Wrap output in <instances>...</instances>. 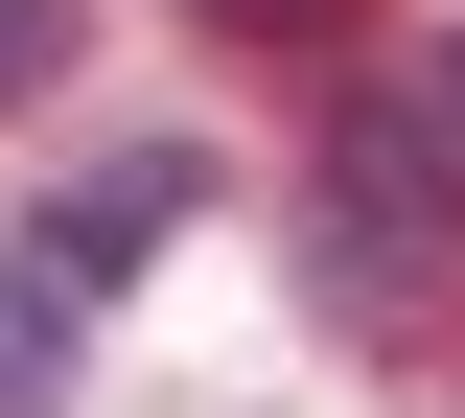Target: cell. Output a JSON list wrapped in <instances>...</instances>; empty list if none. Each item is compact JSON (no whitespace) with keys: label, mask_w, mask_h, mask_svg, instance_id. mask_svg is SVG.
I'll use <instances>...</instances> for the list:
<instances>
[{"label":"cell","mask_w":465,"mask_h":418,"mask_svg":"<svg viewBox=\"0 0 465 418\" xmlns=\"http://www.w3.org/2000/svg\"><path fill=\"white\" fill-rule=\"evenodd\" d=\"M302 256H326L349 326H419V302L465 279V140L419 117V93H396V117H349V140H326V233H302Z\"/></svg>","instance_id":"6da1fadb"},{"label":"cell","mask_w":465,"mask_h":418,"mask_svg":"<svg viewBox=\"0 0 465 418\" xmlns=\"http://www.w3.org/2000/svg\"><path fill=\"white\" fill-rule=\"evenodd\" d=\"M186 209H210V163H186V140H116V163L70 186V209H47V233H24V256H47L70 302H116V279H140V256L186 233Z\"/></svg>","instance_id":"7a4b0ae2"},{"label":"cell","mask_w":465,"mask_h":418,"mask_svg":"<svg viewBox=\"0 0 465 418\" xmlns=\"http://www.w3.org/2000/svg\"><path fill=\"white\" fill-rule=\"evenodd\" d=\"M70 326H94V302H70L47 256H0V418H47V395H70Z\"/></svg>","instance_id":"3957f363"},{"label":"cell","mask_w":465,"mask_h":418,"mask_svg":"<svg viewBox=\"0 0 465 418\" xmlns=\"http://www.w3.org/2000/svg\"><path fill=\"white\" fill-rule=\"evenodd\" d=\"M186 24H232V47H326V24H372V0H186Z\"/></svg>","instance_id":"277c9868"},{"label":"cell","mask_w":465,"mask_h":418,"mask_svg":"<svg viewBox=\"0 0 465 418\" xmlns=\"http://www.w3.org/2000/svg\"><path fill=\"white\" fill-rule=\"evenodd\" d=\"M70 70V0H0V93H47Z\"/></svg>","instance_id":"5b68a950"},{"label":"cell","mask_w":465,"mask_h":418,"mask_svg":"<svg viewBox=\"0 0 465 418\" xmlns=\"http://www.w3.org/2000/svg\"><path fill=\"white\" fill-rule=\"evenodd\" d=\"M419 117H442V140H465V47H442V70H419Z\"/></svg>","instance_id":"8992f818"}]
</instances>
